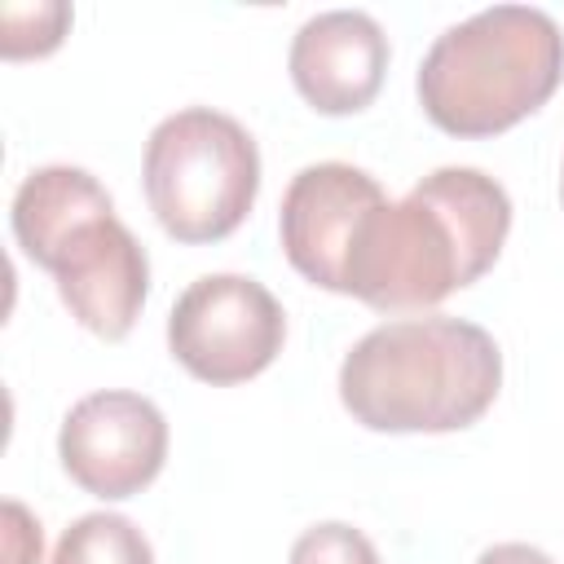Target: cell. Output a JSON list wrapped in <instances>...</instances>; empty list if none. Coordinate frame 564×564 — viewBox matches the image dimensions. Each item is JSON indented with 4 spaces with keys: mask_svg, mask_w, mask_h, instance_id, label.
Segmentation results:
<instances>
[{
    "mask_svg": "<svg viewBox=\"0 0 564 564\" xmlns=\"http://www.w3.org/2000/svg\"><path fill=\"white\" fill-rule=\"evenodd\" d=\"M511 229L507 189L480 167H436L401 203H379L352 242L344 295L379 313H427L480 282Z\"/></svg>",
    "mask_w": 564,
    "mask_h": 564,
    "instance_id": "6da1fadb",
    "label": "cell"
},
{
    "mask_svg": "<svg viewBox=\"0 0 564 564\" xmlns=\"http://www.w3.org/2000/svg\"><path fill=\"white\" fill-rule=\"evenodd\" d=\"M502 388L494 335L467 317H397L366 330L339 366V401L370 432L471 427Z\"/></svg>",
    "mask_w": 564,
    "mask_h": 564,
    "instance_id": "7a4b0ae2",
    "label": "cell"
},
{
    "mask_svg": "<svg viewBox=\"0 0 564 564\" xmlns=\"http://www.w3.org/2000/svg\"><path fill=\"white\" fill-rule=\"evenodd\" d=\"M564 31L546 9L494 4L441 31L419 66V106L449 137H494L551 101Z\"/></svg>",
    "mask_w": 564,
    "mask_h": 564,
    "instance_id": "3957f363",
    "label": "cell"
},
{
    "mask_svg": "<svg viewBox=\"0 0 564 564\" xmlns=\"http://www.w3.org/2000/svg\"><path fill=\"white\" fill-rule=\"evenodd\" d=\"M141 181L145 203L167 238L185 247L220 242L256 207L260 150L234 115L189 106L150 132Z\"/></svg>",
    "mask_w": 564,
    "mask_h": 564,
    "instance_id": "277c9868",
    "label": "cell"
},
{
    "mask_svg": "<svg viewBox=\"0 0 564 564\" xmlns=\"http://www.w3.org/2000/svg\"><path fill=\"white\" fill-rule=\"evenodd\" d=\"M286 339V313L273 291L247 273H203L167 313L172 357L203 383H247L273 366Z\"/></svg>",
    "mask_w": 564,
    "mask_h": 564,
    "instance_id": "5b68a950",
    "label": "cell"
},
{
    "mask_svg": "<svg viewBox=\"0 0 564 564\" xmlns=\"http://www.w3.org/2000/svg\"><path fill=\"white\" fill-rule=\"evenodd\" d=\"M57 458L84 494L106 502L132 498L163 471L167 419L141 392H123V388L88 392L62 419Z\"/></svg>",
    "mask_w": 564,
    "mask_h": 564,
    "instance_id": "8992f818",
    "label": "cell"
},
{
    "mask_svg": "<svg viewBox=\"0 0 564 564\" xmlns=\"http://www.w3.org/2000/svg\"><path fill=\"white\" fill-rule=\"evenodd\" d=\"M40 269L53 273L62 304L84 330L101 339H123L137 326L150 291V260L115 212L88 216L84 225L62 234Z\"/></svg>",
    "mask_w": 564,
    "mask_h": 564,
    "instance_id": "52a82bcc",
    "label": "cell"
},
{
    "mask_svg": "<svg viewBox=\"0 0 564 564\" xmlns=\"http://www.w3.org/2000/svg\"><path fill=\"white\" fill-rule=\"evenodd\" d=\"M383 185L352 163H308L291 176L278 212V238L300 278L344 295V269L361 220L383 203Z\"/></svg>",
    "mask_w": 564,
    "mask_h": 564,
    "instance_id": "ba28073f",
    "label": "cell"
},
{
    "mask_svg": "<svg viewBox=\"0 0 564 564\" xmlns=\"http://www.w3.org/2000/svg\"><path fill=\"white\" fill-rule=\"evenodd\" d=\"M286 66L317 115H357L383 88L388 35L361 9H326L295 31Z\"/></svg>",
    "mask_w": 564,
    "mask_h": 564,
    "instance_id": "9c48e42d",
    "label": "cell"
},
{
    "mask_svg": "<svg viewBox=\"0 0 564 564\" xmlns=\"http://www.w3.org/2000/svg\"><path fill=\"white\" fill-rule=\"evenodd\" d=\"M101 212H115V203L93 172L70 167V163H48V167L26 172V181L13 194L9 220H13V238H18L22 256L31 264H40L44 251L62 234H70L79 220L101 216Z\"/></svg>",
    "mask_w": 564,
    "mask_h": 564,
    "instance_id": "30bf717a",
    "label": "cell"
},
{
    "mask_svg": "<svg viewBox=\"0 0 564 564\" xmlns=\"http://www.w3.org/2000/svg\"><path fill=\"white\" fill-rule=\"evenodd\" d=\"M48 564H154V551L128 516L88 511L57 538Z\"/></svg>",
    "mask_w": 564,
    "mask_h": 564,
    "instance_id": "8fae6325",
    "label": "cell"
},
{
    "mask_svg": "<svg viewBox=\"0 0 564 564\" xmlns=\"http://www.w3.org/2000/svg\"><path fill=\"white\" fill-rule=\"evenodd\" d=\"M70 26V4L44 0V4H4L0 13V53L9 62L22 57H44L62 44Z\"/></svg>",
    "mask_w": 564,
    "mask_h": 564,
    "instance_id": "7c38bea8",
    "label": "cell"
},
{
    "mask_svg": "<svg viewBox=\"0 0 564 564\" xmlns=\"http://www.w3.org/2000/svg\"><path fill=\"white\" fill-rule=\"evenodd\" d=\"M291 564H383V560L361 529L344 520H322L295 538Z\"/></svg>",
    "mask_w": 564,
    "mask_h": 564,
    "instance_id": "4fadbf2b",
    "label": "cell"
},
{
    "mask_svg": "<svg viewBox=\"0 0 564 564\" xmlns=\"http://www.w3.org/2000/svg\"><path fill=\"white\" fill-rule=\"evenodd\" d=\"M4 516H9V555H13V564H40V524H31L22 502H9Z\"/></svg>",
    "mask_w": 564,
    "mask_h": 564,
    "instance_id": "5bb4252c",
    "label": "cell"
},
{
    "mask_svg": "<svg viewBox=\"0 0 564 564\" xmlns=\"http://www.w3.org/2000/svg\"><path fill=\"white\" fill-rule=\"evenodd\" d=\"M476 564H555L546 551H538V546H529V542H498V546H489Z\"/></svg>",
    "mask_w": 564,
    "mask_h": 564,
    "instance_id": "9a60e30c",
    "label": "cell"
},
{
    "mask_svg": "<svg viewBox=\"0 0 564 564\" xmlns=\"http://www.w3.org/2000/svg\"><path fill=\"white\" fill-rule=\"evenodd\" d=\"M560 203H564V172H560Z\"/></svg>",
    "mask_w": 564,
    "mask_h": 564,
    "instance_id": "2e32d148",
    "label": "cell"
}]
</instances>
